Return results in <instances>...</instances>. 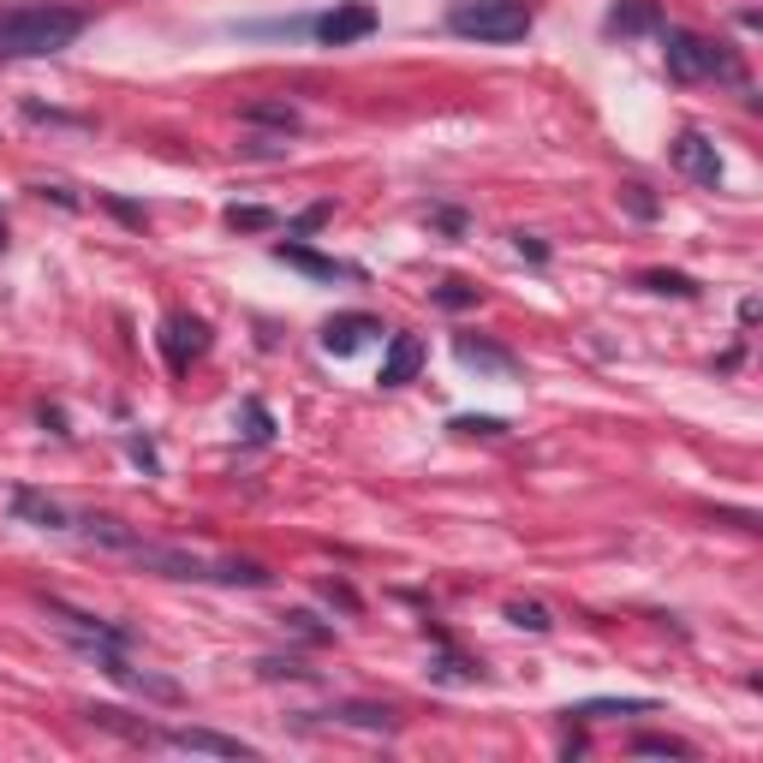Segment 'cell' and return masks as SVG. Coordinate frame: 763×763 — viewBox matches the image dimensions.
Instances as JSON below:
<instances>
[{
    "label": "cell",
    "instance_id": "obj_1",
    "mask_svg": "<svg viewBox=\"0 0 763 763\" xmlns=\"http://www.w3.org/2000/svg\"><path fill=\"white\" fill-rule=\"evenodd\" d=\"M90 12L84 7H54V0H12L0 7V54L7 61H42V54H61L84 36Z\"/></svg>",
    "mask_w": 763,
    "mask_h": 763
},
{
    "label": "cell",
    "instance_id": "obj_2",
    "mask_svg": "<svg viewBox=\"0 0 763 763\" xmlns=\"http://www.w3.org/2000/svg\"><path fill=\"white\" fill-rule=\"evenodd\" d=\"M126 555L138 567L161 572V579H185V584H233V591H269L275 584V572L262 561H245V555H222V561H215V555H191V549L150 542V537H138Z\"/></svg>",
    "mask_w": 763,
    "mask_h": 763
},
{
    "label": "cell",
    "instance_id": "obj_3",
    "mask_svg": "<svg viewBox=\"0 0 763 763\" xmlns=\"http://www.w3.org/2000/svg\"><path fill=\"white\" fill-rule=\"evenodd\" d=\"M663 61H668V78L674 84H703V78H728L740 84V61H733L728 42H710L698 31H680V24H663Z\"/></svg>",
    "mask_w": 763,
    "mask_h": 763
},
{
    "label": "cell",
    "instance_id": "obj_4",
    "mask_svg": "<svg viewBox=\"0 0 763 763\" xmlns=\"http://www.w3.org/2000/svg\"><path fill=\"white\" fill-rule=\"evenodd\" d=\"M537 24L531 0H453L448 7V31L453 36H472V42H525Z\"/></svg>",
    "mask_w": 763,
    "mask_h": 763
},
{
    "label": "cell",
    "instance_id": "obj_5",
    "mask_svg": "<svg viewBox=\"0 0 763 763\" xmlns=\"http://www.w3.org/2000/svg\"><path fill=\"white\" fill-rule=\"evenodd\" d=\"M155 346H161V358H168V370H173V376H185L191 364H197L203 352H209V322L191 316V311H168V316H161Z\"/></svg>",
    "mask_w": 763,
    "mask_h": 763
},
{
    "label": "cell",
    "instance_id": "obj_6",
    "mask_svg": "<svg viewBox=\"0 0 763 763\" xmlns=\"http://www.w3.org/2000/svg\"><path fill=\"white\" fill-rule=\"evenodd\" d=\"M376 31V7L370 0H334L322 19H311V36L322 49H352V42H364Z\"/></svg>",
    "mask_w": 763,
    "mask_h": 763
},
{
    "label": "cell",
    "instance_id": "obj_7",
    "mask_svg": "<svg viewBox=\"0 0 763 763\" xmlns=\"http://www.w3.org/2000/svg\"><path fill=\"white\" fill-rule=\"evenodd\" d=\"M668 161H674V173H686L698 191H722V155H716V143L703 138V131H674V143H668Z\"/></svg>",
    "mask_w": 763,
    "mask_h": 763
},
{
    "label": "cell",
    "instance_id": "obj_8",
    "mask_svg": "<svg viewBox=\"0 0 763 763\" xmlns=\"http://www.w3.org/2000/svg\"><path fill=\"white\" fill-rule=\"evenodd\" d=\"M161 745H173V752H197V757H262L251 740H239V733H215V728H168L155 733Z\"/></svg>",
    "mask_w": 763,
    "mask_h": 763
},
{
    "label": "cell",
    "instance_id": "obj_9",
    "mask_svg": "<svg viewBox=\"0 0 763 763\" xmlns=\"http://www.w3.org/2000/svg\"><path fill=\"white\" fill-rule=\"evenodd\" d=\"M275 262H287V269L311 275V281H364L358 262L322 257V251H311V245H299V239H281V245H275Z\"/></svg>",
    "mask_w": 763,
    "mask_h": 763
},
{
    "label": "cell",
    "instance_id": "obj_10",
    "mask_svg": "<svg viewBox=\"0 0 763 763\" xmlns=\"http://www.w3.org/2000/svg\"><path fill=\"white\" fill-rule=\"evenodd\" d=\"M12 519L31 525V531H72V507L54 502V495H42V490H31V483L12 490Z\"/></svg>",
    "mask_w": 763,
    "mask_h": 763
},
{
    "label": "cell",
    "instance_id": "obj_11",
    "mask_svg": "<svg viewBox=\"0 0 763 763\" xmlns=\"http://www.w3.org/2000/svg\"><path fill=\"white\" fill-rule=\"evenodd\" d=\"M370 334H382V322L370 311H341V316H329L322 322V352H334V358H352Z\"/></svg>",
    "mask_w": 763,
    "mask_h": 763
},
{
    "label": "cell",
    "instance_id": "obj_12",
    "mask_svg": "<svg viewBox=\"0 0 763 763\" xmlns=\"http://www.w3.org/2000/svg\"><path fill=\"white\" fill-rule=\"evenodd\" d=\"M418 370H423V341L418 334H388V352H382L376 382L382 388H406V382H418Z\"/></svg>",
    "mask_w": 763,
    "mask_h": 763
},
{
    "label": "cell",
    "instance_id": "obj_13",
    "mask_svg": "<svg viewBox=\"0 0 763 763\" xmlns=\"http://www.w3.org/2000/svg\"><path fill=\"white\" fill-rule=\"evenodd\" d=\"M603 31L609 36H656L663 31V7L656 0H614L603 12Z\"/></svg>",
    "mask_w": 763,
    "mask_h": 763
},
{
    "label": "cell",
    "instance_id": "obj_14",
    "mask_svg": "<svg viewBox=\"0 0 763 763\" xmlns=\"http://www.w3.org/2000/svg\"><path fill=\"white\" fill-rule=\"evenodd\" d=\"M453 358H460L465 370H483V376H519V358H513L507 346L472 341V334H460V341H453Z\"/></svg>",
    "mask_w": 763,
    "mask_h": 763
},
{
    "label": "cell",
    "instance_id": "obj_15",
    "mask_svg": "<svg viewBox=\"0 0 763 763\" xmlns=\"http://www.w3.org/2000/svg\"><path fill=\"white\" fill-rule=\"evenodd\" d=\"M656 703L651 698H584V703H567L561 716L572 722H609V716H651Z\"/></svg>",
    "mask_w": 763,
    "mask_h": 763
},
{
    "label": "cell",
    "instance_id": "obj_16",
    "mask_svg": "<svg viewBox=\"0 0 763 763\" xmlns=\"http://www.w3.org/2000/svg\"><path fill=\"white\" fill-rule=\"evenodd\" d=\"M329 716L346 728H364V733H400V716H394L388 703H334Z\"/></svg>",
    "mask_w": 763,
    "mask_h": 763
},
{
    "label": "cell",
    "instance_id": "obj_17",
    "mask_svg": "<svg viewBox=\"0 0 763 763\" xmlns=\"http://www.w3.org/2000/svg\"><path fill=\"white\" fill-rule=\"evenodd\" d=\"M239 120H245V126H275L281 138H292V131L304 126V114L292 108V101H245Z\"/></svg>",
    "mask_w": 763,
    "mask_h": 763
},
{
    "label": "cell",
    "instance_id": "obj_18",
    "mask_svg": "<svg viewBox=\"0 0 763 763\" xmlns=\"http://www.w3.org/2000/svg\"><path fill=\"white\" fill-rule=\"evenodd\" d=\"M430 644H436V663H430L436 680H460V686H477V680H483V668L472 663V656H460V651H453L448 638H430Z\"/></svg>",
    "mask_w": 763,
    "mask_h": 763
},
{
    "label": "cell",
    "instance_id": "obj_19",
    "mask_svg": "<svg viewBox=\"0 0 763 763\" xmlns=\"http://www.w3.org/2000/svg\"><path fill=\"white\" fill-rule=\"evenodd\" d=\"M626 752H633V757H680V763H692V757H698L692 745L674 740V733H638V740L626 745Z\"/></svg>",
    "mask_w": 763,
    "mask_h": 763
},
{
    "label": "cell",
    "instance_id": "obj_20",
    "mask_svg": "<svg viewBox=\"0 0 763 763\" xmlns=\"http://www.w3.org/2000/svg\"><path fill=\"white\" fill-rule=\"evenodd\" d=\"M638 287H644V292H674V299H698V292H703L692 275H680V269H644Z\"/></svg>",
    "mask_w": 763,
    "mask_h": 763
},
{
    "label": "cell",
    "instance_id": "obj_21",
    "mask_svg": "<svg viewBox=\"0 0 763 763\" xmlns=\"http://www.w3.org/2000/svg\"><path fill=\"white\" fill-rule=\"evenodd\" d=\"M507 626H519V633H555V614H549V603H507Z\"/></svg>",
    "mask_w": 763,
    "mask_h": 763
},
{
    "label": "cell",
    "instance_id": "obj_22",
    "mask_svg": "<svg viewBox=\"0 0 763 763\" xmlns=\"http://www.w3.org/2000/svg\"><path fill=\"white\" fill-rule=\"evenodd\" d=\"M227 227H233V233H269V227H275V209H262V203H233V209H227Z\"/></svg>",
    "mask_w": 763,
    "mask_h": 763
},
{
    "label": "cell",
    "instance_id": "obj_23",
    "mask_svg": "<svg viewBox=\"0 0 763 763\" xmlns=\"http://www.w3.org/2000/svg\"><path fill=\"white\" fill-rule=\"evenodd\" d=\"M245 442H257V448L275 442V418H269V406H262L257 394L245 400Z\"/></svg>",
    "mask_w": 763,
    "mask_h": 763
},
{
    "label": "cell",
    "instance_id": "obj_24",
    "mask_svg": "<svg viewBox=\"0 0 763 763\" xmlns=\"http://www.w3.org/2000/svg\"><path fill=\"white\" fill-rule=\"evenodd\" d=\"M477 299H483V292L472 281H442V287H436V304H442V311H472Z\"/></svg>",
    "mask_w": 763,
    "mask_h": 763
},
{
    "label": "cell",
    "instance_id": "obj_25",
    "mask_svg": "<svg viewBox=\"0 0 763 763\" xmlns=\"http://www.w3.org/2000/svg\"><path fill=\"white\" fill-rule=\"evenodd\" d=\"M621 203L638 215V222H656V197H651V185H638V180H626L621 185Z\"/></svg>",
    "mask_w": 763,
    "mask_h": 763
},
{
    "label": "cell",
    "instance_id": "obj_26",
    "mask_svg": "<svg viewBox=\"0 0 763 763\" xmlns=\"http://www.w3.org/2000/svg\"><path fill=\"white\" fill-rule=\"evenodd\" d=\"M448 430H453V436H507V418H495V412H483V418H453Z\"/></svg>",
    "mask_w": 763,
    "mask_h": 763
},
{
    "label": "cell",
    "instance_id": "obj_27",
    "mask_svg": "<svg viewBox=\"0 0 763 763\" xmlns=\"http://www.w3.org/2000/svg\"><path fill=\"white\" fill-rule=\"evenodd\" d=\"M329 215H334V203H311L304 215H292V222H287V239H304V233H316L322 222H329Z\"/></svg>",
    "mask_w": 763,
    "mask_h": 763
},
{
    "label": "cell",
    "instance_id": "obj_28",
    "mask_svg": "<svg viewBox=\"0 0 763 763\" xmlns=\"http://www.w3.org/2000/svg\"><path fill=\"white\" fill-rule=\"evenodd\" d=\"M126 453H131V460H138L150 477H161V453H155V442H150V436H126Z\"/></svg>",
    "mask_w": 763,
    "mask_h": 763
},
{
    "label": "cell",
    "instance_id": "obj_29",
    "mask_svg": "<svg viewBox=\"0 0 763 763\" xmlns=\"http://www.w3.org/2000/svg\"><path fill=\"white\" fill-rule=\"evenodd\" d=\"M257 668L269 674V680H281V674H287V680H311V668H304V663H281V656H262Z\"/></svg>",
    "mask_w": 763,
    "mask_h": 763
},
{
    "label": "cell",
    "instance_id": "obj_30",
    "mask_svg": "<svg viewBox=\"0 0 763 763\" xmlns=\"http://www.w3.org/2000/svg\"><path fill=\"white\" fill-rule=\"evenodd\" d=\"M513 251H519V257H531V262H549V245H542L537 233H513Z\"/></svg>",
    "mask_w": 763,
    "mask_h": 763
},
{
    "label": "cell",
    "instance_id": "obj_31",
    "mask_svg": "<svg viewBox=\"0 0 763 763\" xmlns=\"http://www.w3.org/2000/svg\"><path fill=\"white\" fill-rule=\"evenodd\" d=\"M322 597H329V603H341L346 614H358V597H352V584H334V579H329V584H322Z\"/></svg>",
    "mask_w": 763,
    "mask_h": 763
},
{
    "label": "cell",
    "instance_id": "obj_32",
    "mask_svg": "<svg viewBox=\"0 0 763 763\" xmlns=\"http://www.w3.org/2000/svg\"><path fill=\"white\" fill-rule=\"evenodd\" d=\"M287 621H292V633H304V638H329V626H316V614H287Z\"/></svg>",
    "mask_w": 763,
    "mask_h": 763
},
{
    "label": "cell",
    "instance_id": "obj_33",
    "mask_svg": "<svg viewBox=\"0 0 763 763\" xmlns=\"http://www.w3.org/2000/svg\"><path fill=\"white\" fill-rule=\"evenodd\" d=\"M436 227H442V233H465V209H436Z\"/></svg>",
    "mask_w": 763,
    "mask_h": 763
},
{
    "label": "cell",
    "instance_id": "obj_34",
    "mask_svg": "<svg viewBox=\"0 0 763 763\" xmlns=\"http://www.w3.org/2000/svg\"><path fill=\"white\" fill-rule=\"evenodd\" d=\"M101 203H108V209L120 215V222H131V227H143V209H131V203H120V197H101Z\"/></svg>",
    "mask_w": 763,
    "mask_h": 763
},
{
    "label": "cell",
    "instance_id": "obj_35",
    "mask_svg": "<svg viewBox=\"0 0 763 763\" xmlns=\"http://www.w3.org/2000/svg\"><path fill=\"white\" fill-rule=\"evenodd\" d=\"M7 245H12V239H7V215H0V257H7Z\"/></svg>",
    "mask_w": 763,
    "mask_h": 763
}]
</instances>
